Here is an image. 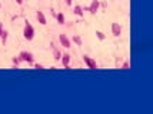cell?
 <instances>
[{
    "mask_svg": "<svg viewBox=\"0 0 153 114\" xmlns=\"http://www.w3.org/2000/svg\"><path fill=\"white\" fill-rule=\"evenodd\" d=\"M23 37H25L27 42H32L34 39V29H33V26L30 23H27V22H26L25 29H23Z\"/></svg>",
    "mask_w": 153,
    "mask_h": 114,
    "instance_id": "cell-1",
    "label": "cell"
},
{
    "mask_svg": "<svg viewBox=\"0 0 153 114\" xmlns=\"http://www.w3.org/2000/svg\"><path fill=\"white\" fill-rule=\"evenodd\" d=\"M19 57H20L22 61H26V63H29V64H33V61H34V56H33V53H30V51H20Z\"/></svg>",
    "mask_w": 153,
    "mask_h": 114,
    "instance_id": "cell-2",
    "label": "cell"
},
{
    "mask_svg": "<svg viewBox=\"0 0 153 114\" xmlns=\"http://www.w3.org/2000/svg\"><path fill=\"white\" fill-rule=\"evenodd\" d=\"M99 7H100V1H99V0H92L90 6H89V7H84L83 10H87L90 14H96V13L99 12Z\"/></svg>",
    "mask_w": 153,
    "mask_h": 114,
    "instance_id": "cell-3",
    "label": "cell"
},
{
    "mask_svg": "<svg viewBox=\"0 0 153 114\" xmlns=\"http://www.w3.org/2000/svg\"><path fill=\"white\" fill-rule=\"evenodd\" d=\"M83 61H84V64L87 66L89 68H92V70H96L97 68V63H96V60L95 59H92V57H89V56H83Z\"/></svg>",
    "mask_w": 153,
    "mask_h": 114,
    "instance_id": "cell-4",
    "label": "cell"
},
{
    "mask_svg": "<svg viewBox=\"0 0 153 114\" xmlns=\"http://www.w3.org/2000/svg\"><path fill=\"white\" fill-rule=\"evenodd\" d=\"M59 42H60V44L63 46L64 48H70L72 47V42H70V39L66 34H60L59 36Z\"/></svg>",
    "mask_w": 153,
    "mask_h": 114,
    "instance_id": "cell-5",
    "label": "cell"
},
{
    "mask_svg": "<svg viewBox=\"0 0 153 114\" xmlns=\"http://www.w3.org/2000/svg\"><path fill=\"white\" fill-rule=\"evenodd\" d=\"M112 34L115 37H119L122 34V26L119 23H112Z\"/></svg>",
    "mask_w": 153,
    "mask_h": 114,
    "instance_id": "cell-6",
    "label": "cell"
},
{
    "mask_svg": "<svg viewBox=\"0 0 153 114\" xmlns=\"http://www.w3.org/2000/svg\"><path fill=\"white\" fill-rule=\"evenodd\" d=\"M70 54L69 53H63L62 54V59H60V61H62V64H63V67L64 68H70L69 67V64H70Z\"/></svg>",
    "mask_w": 153,
    "mask_h": 114,
    "instance_id": "cell-7",
    "label": "cell"
},
{
    "mask_svg": "<svg viewBox=\"0 0 153 114\" xmlns=\"http://www.w3.org/2000/svg\"><path fill=\"white\" fill-rule=\"evenodd\" d=\"M36 17H37V22L40 23L42 26L47 24V19H46V16H45V13H43V12H40V10H39V12L36 13Z\"/></svg>",
    "mask_w": 153,
    "mask_h": 114,
    "instance_id": "cell-8",
    "label": "cell"
},
{
    "mask_svg": "<svg viewBox=\"0 0 153 114\" xmlns=\"http://www.w3.org/2000/svg\"><path fill=\"white\" fill-rule=\"evenodd\" d=\"M73 14H76V16H79V17H82V16L84 14L83 7H82V6H75V7H73Z\"/></svg>",
    "mask_w": 153,
    "mask_h": 114,
    "instance_id": "cell-9",
    "label": "cell"
},
{
    "mask_svg": "<svg viewBox=\"0 0 153 114\" xmlns=\"http://www.w3.org/2000/svg\"><path fill=\"white\" fill-rule=\"evenodd\" d=\"M54 17H56V20H57L59 24H64V23H66V17H64V14H63L62 12H60V13H56Z\"/></svg>",
    "mask_w": 153,
    "mask_h": 114,
    "instance_id": "cell-10",
    "label": "cell"
},
{
    "mask_svg": "<svg viewBox=\"0 0 153 114\" xmlns=\"http://www.w3.org/2000/svg\"><path fill=\"white\" fill-rule=\"evenodd\" d=\"M53 57H54L56 61H60V59H62V51L56 47H53Z\"/></svg>",
    "mask_w": 153,
    "mask_h": 114,
    "instance_id": "cell-11",
    "label": "cell"
},
{
    "mask_svg": "<svg viewBox=\"0 0 153 114\" xmlns=\"http://www.w3.org/2000/svg\"><path fill=\"white\" fill-rule=\"evenodd\" d=\"M0 37H1V43H3V44H6L7 37H9V31H7V30H3V31H1V34H0Z\"/></svg>",
    "mask_w": 153,
    "mask_h": 114,
    "instance_id": "cell-12",
    "label": "cell"
},
{
    "mask_svg": "<svg viewBox=\"0 0 153 114\" xmlns=\"http://www.w3.org/2000/svg\"><path fill=\"white\" fill-rule=\"evenodd\" d=\"M70 42H73V43L77 46H82V37H80V36H73V39H72Z\"/></svg>",
    "mask_w": 153,
    "mask_h": 114,
    "instance_id": "cell-13",
    "label": "cell"
},
{
    "mask_svg": "<svg viewBox=\"0 0 153 114\" xmlns=\"http://www.w3.org/2000/svg\"><path fill=\"white\" fill-rule=\"evenodd\" d=\"M12 61H13V64H14L16 67L22 63V60H20V57H19V56H17V57H13V59H12Z\"/></svg>",
    "mask_w": 153,
    "mask_h": 114,
    "instance_id": "cell-14",
    "label": "cell"
},
{
    "mask_svg": "<svg viewBox=\"0 0 153 114\" xmlns=\"http://www.w3.org/2000/svg\"><path fill=\"white\" fill-rule=\"evenodd\" d=\"M96 37H97L99 40H104V34H103L102 31H99V30L96 31Z\"/></svg>",
    "mask_w": 153,
    "mask_h": 114,
    "instance_id": "cell-15",
    "label": "cell"
},
{
    "mask_svg": "<svg viewBox=\"0 0 153 114\" xmlns=\"http://www.w3.org/2000/svg\"><path fill=\"white\" fill-rule=\"evenodd\" d=\"M122 68H123V70H128V68H130V63H129V61L123 63V64H122Z\"/></svg>",
    "mask_w": 153,
    "mask_h": 114,
    "instance_id": "cell-16",
    "label": "cell"
},
{
    "mask_svg": "<svg viewBox=\"0 0 153 114\" xmlns=\"http://www.w3.org/2000/svg\"><path fill=\"white\" fill-rule=\"evenodd\" d=\"M34 68H37V70H45V66H43V64H39V63H37V64H34Z\"/></svg>",
    "mask_w": 153,
    "mask_h": 114,
    "instance_id": "cell-17",
    "label": "cell"
},
{
    "mask_svg": "<svg viewBox=\"0 0 153 114\" xmlns=\"http://www.w3.org/2000/svg\"><path fill=\"white\" fill-rule=\"evenodd\" d=\"M66 4H67V6H72V4H73V0H66Z\"/></svg>",
    "mask_w": 153,
    "mask_h": 114,
    "instance_id": "cell-18",
    "label": "cell"
},
{
    "mask_svg": "<svg viewBox=\"0 0 153 114\" xmlns=\"http://www.w3.org/2000/svg\"><path fill=\"white\" fill-rule=\"evenodd\" d=\"M4 29H3V24H1V22H0V34H1V31H3Z\"/></svg>",
    "mask_w": 153,
    "mask_h": 114,
    "instance_id": "cell-19",
    "label": "cell"
},
{
    "mask_svg": "<svg viewBox=\"0 0 153 114\" xmlns=\"http://www.w3.org/2000/svg\"><path fill=\"white\" fill-rule=\"evenodd\" d=\"M16 3H17V4H22V3H23V0H16Z\"/></svg>",
    "mask_w": 153,
    "mask_h": 114,
    "instance_id": "cell-20",
    "label": "cell"
}]
</instances>
